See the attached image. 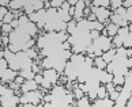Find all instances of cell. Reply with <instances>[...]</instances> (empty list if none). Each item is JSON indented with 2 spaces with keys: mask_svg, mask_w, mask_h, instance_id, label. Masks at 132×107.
<instances>
[{
  "mask_svg": "<svg viewBox=\"0 0 132 107\" xmlns=\"http://www.w3.org/2000/svg\"><path fill=\"white\" fill-rule=\"evenodd\" d=\"M110 22L113 23V25L119 26V27H128L129 26V23H128L127 19H123L121 16L116 15V14H112V15H110Z\"/></svg>",
  "mask_w": 132,
  "mask_h": 107,
  "instance_id": "cell-9",
  "label": "cell"
},
{
  "mask_svg": "<svg viewBox=\"0 0 132 107\" xmlns=\"http://www.w3.org/2000/svg\"><path fill=\"white\" fill-rule=\"evenodd\" d=\"M78 87H79V88L85 92V94H89V87H87L86 83H79V84H78Z\"/></svg>",
  "mask_w": 132,
  "mask_h": 107,
  "instance_id": "cell-39",
  "label": "cell"
},
{
  "mask_svg": "<svg viewBox=\"0 0 132 107\" xmlns=\"http://www.w3.org/2000/svg\"><path fill=\"white\" fill-rule=\"evenodd\" d=\"M11 26H12L14 30H16V28H18L19 26H21V25H19V19H14V22L11 23Z\"/></svg>",
  "mask_w": 132,
  "mask_h": 107,
  "instance_id": "cell-47",
  "label": "cell"
},
{
  "mask_svg": "<svg viewBox=\"0 0 132 107\" xmlns=\"http://www.w3.org/2000/svg\"><path fill=\"white\" fill-rule=\"evenodd\" d=\"M127 66H128V69H132V57L128 58V61H127Z\"/></svg>",
  "mask_w": 132,
  "mask_h": 107,
  "instance_id": "cell-51",
  "label": "cell"
},
{
  "mask_svg": "<svg viewBox=\"0 0 132 107\" xmlns=\"http://www.w3.org/2000/svg\"><path fill=\"white\" fill-rule=\"evenodd\" d=\"M123 3L124 2H121V0H110V7L113 11H116V9H119L120 7H123Z\"/></svg>",
  "mask_w": 132,
  "mask_h": 107,
  "instance_id": "cell-28",
  "label": "cell"
},
{
  "mask_svg": "<svg viewBox=\"0 0 132 107\" xmlns=\"http://www.w3.org/2000/svg\"><path fill=\"white\" fill-rule=\"evenodd\" d=\"M14 19H15V16H14L12 12H8L6 16H4V19L2 21V25H11V23L14 22Z\"/></svg>",
  "mask_w": 132,
  "mask_h": 107,
  "instance_id": "cell-24",
  "label": "cell"
},
{
  "mask_svg": "<svg viewBox=\"0 0 132 107\" xmlns=\"http://www.w3.org/2000/svg\"><path fill=\"white\" fill-rule=\"evenodd\" d=\"M105 88H106V91L110 94V92L116 91V84H114L113 81H112V83H108V84H105Z\"/></svg>",
  "mask_w": 132,
  "mask_h": 107,
  "instance_id": "cell-34",
  "label": "cell"
},
{
  "mask_svg": "<svg viewBox=\"0 0 132 107\" xmlns=\"http://www.w3.org/2000/svg\"><path fill=\"white\" fill-rule=\"evenodd\" d=\"M57 14H59V16H60V19L63 22H65V23H70L72 21V16L70 15V12L68 11H64V9H57Z\"/></svg>",
  "mask_w": 132,
  "mask_h": 107,
  "instance_id": "cell-15",
  "label": "cell"
},
{
  "mask_svg": "<svg viewBox=\"0 0 132 107\" xmlns=\"http://www.w3.org/2000/svg\"><path fill=\"white\" fill-rule=\"evenodd\" d=\"M27 23H30V19H29L27 15H22L21 18H19V25L21 26H26Z\"/></svg>",
  "mask_w": 132,
  "mask_h": 107,
  "instance_id": "cell-33",
  "label": "cell"
},
{
  "mask_svg": "<svg viewBox=\"0 0 132 107\" xmlns=\"http://www.w3.org/2000/svg\"><path fill=\"white\" fill-rule=\"evenodd\" d=\"M68 107H72V106H71V104H70V106H68Z\"/></svg>",
  "mask_w": 132,
  "mask_h": 107,
  "instance_id": "cell-56",
  "label": "cell"
},
{
  "mask_svg": "<svg viewBox=\"0 0 132 107\" xmlns=\"http://www.w3.org/2000/svg\"><path fill=\"white\" fill-rule=\"evenodd\" d=\"M94 66L98 68L100 71H105L106 66H108V64L105 62V60H104L102 57H95V58H94Z\"/></svg>",
  "mask_w": 132,
  "mask_h": 107,
  "instance_id": "cell-16",
  "label": "cell"
},
{
  "mask_svg": "<svg viewBox=\"0 0 132 107\" xmlns=\"http://www.w3.org/2000/svg\"><path fill=\"white\" fill-rule=\"evenodd\" d=\"M91 12L97 15V21H98L100 23H104L105 27L110 23L109 18H110V11L108 8H104V7H93L91 6Z\"/></svg>",
  "mask_w": 132,
  "mask_h": 107,
  "instance_id": "cell-3",
  "label": "cell"
},
{
  "mask_svg": "<svg viewBox=\"0 0 132 107\" xmlns=\"http://www.w3.org/2000/svg\"><path fill=\"white\" fill-rule=\"evenodd\" d=\"M25 81H26V80L23 79L22 76H18L16 79H15V83H16V84H19V85H21V87H22V84H23V83H25Z\"/></svg>",
  "mask_w": 132,
  "mask_h": 107,
  "instance_id": "cell-45",
  "label": "cell"
},
{
  "mask_svg": "<svg viewBox=\"0 0 132 107\" xmlns=\"http://www.w3.org/2000/svg\"><path fill=\"white\" fill-rule=\"evenodd\" d=\"M18 76H19V72L12 71V69H10V68H8V69L2 75V83H3V84H6V83L15 81V79H16Z\"/></svg>",
  "mask_w": 132,
  "mask_h": 107,
  "instance_id": "cell-7",
  "label": "cell"
},
{
  "mask_svg": "<svg viewBox=\"0 0 132 107\" xmlns=\"http://www.w3.org/2000/svg\"><path fill=\"white\" fill-rule=\"evenodd\" d=\"M41 68H44V69H53V62L49 57H44V60L41 62Z\"/></svg>",
  "mask_w": 132,
  "mask_h": 107,
  "instance_id": "cell-20",
  "label": "cell"
},
{
  "mask_svg": "<svg viewBox=\"0 0 132 107\" xmlns=\"http://www.w3.org/2000/svg\"><path fill=\"white\" fill-rule=\"evenodd\" d=\"M113 83L116 85H124L125 84V76H123V75H114Z\"/></svg>",
  "mask_w": 132,
  "mask_h": 107,
  "instance_id": "cell-23",
  "label": "cell"
},
{
  "mask_svg": "<svg viewBox=\"0 0 132 107\" xmlns=\"http://www.w3.org/2000/svg\"><path fill=\"white\" fill-rule=\"evenodd\" d=\"M37 88H38V84L34 80H26L22 84L21 91L23 94H27V92H31V91H37Z\"/></svg>",
  "mask_w": 132,
  "mask_h": 107,
  "instance_id": "cell-8",
  "label": "cell"
},
{
  "mask_svg": "<svg viewBox=\"0 0 132 107\" xmlns=\"http://www.w3.org/2000/svg\"><path fill=\"white\" fill-rule=\"evenodd\" d=\"M93 45H94L95 49H100L105 53V52L110 50L112 47H113V42H112V38L101 35L100 38H97V40L93 41Z\"/></svg>",
  "mask_w": 132,
  "mask_h": 107,
  "instance_id": "cell-4",
  "label": "cell"
},
{
  "mask_svg": "<svg viewBox=\"0 0 132 107\" xmlns=\"http://www.w3.org/2000/svg\"><path fill=\"white\" fill-rule=\"evenodd\" d=\"M21 103V96H2V106L3 107H18Z\"/></svg>",
  "mask_w": 132,
  "mask_h": 107,
  "instance_id": "cell-5",
  "label": "cell"
},
{
  "mask_svg": "<svg viewBox=\"0 0 132 107\" xmlns=\"http://www.w3.org/2000/svg\"><path fill=\"white\" fill-rule=\"evenodd\" d=\"M91 107H114V102L110 100L109 98L106 99H95L94 103L91 104Z\"/></svg>",
  "mask_w": 132,
  "mask_h": 107,
  "instance_id": "cell-10",
  "label": "cell"
},
{
  "mask_svg": "<svg viewBox=\"0 0 132 107\" xmlns=\"http://www.w3.org/2000/svg\"><path fill=\"white\" fill-rule=\"evenodd\" d=\"M112 42H113V46L116 47V49L123 47V45H124V40L121 37H119V35H116L114 38H112Z\"/></svg>",
  "mask_w": 132,
  "mask_h": 107,
  "instance_id": "cell-22",
  "label": "cell"
},
{
  "mask_svg": "<svg viewBox=\"0 0 132 107\" xmlns=\"http://www.w3.org/2000/svg\"><path fill=\"white\" fill-rule=\"evenodd\" d=\"M51 94H52L53 96H63V95H67L68 91H67L63 85H55V87L52 88Z\"/></svg>",
  "mask_w": 132,
  "mask_h": 107,
  "instance_id": "cell-13",
  "label": "cell"
},
{
  "mask_svg": "<svg viewBox=\"0 0 132 107\" xmlns=\"http://www.w3.org/2000/svg\"><path fill=\"white\" fill-rule=\"evenodd\" d=\"M8 87H10L11 90H14V91H19V90H21V85H19V84H16L15 81H11V83H8Z\"/></svg>",
  "mask_w": 132,
  "mask_h": 107,
  "instance_id": "cell-37",
  "label": "cell"
},
{
  "mask_svg": "<svg viewBox=\"0 0 132 107\" xmlns=\"http://www.w3.org/2000/svg\"><path fill=\"white\" fill-rule=\"evenodd\" d=\"M18 107H37L36 104H31V103H26V104H19Z\"/></svg>",
  "mask_w": 132,
  "mask_h": 107,
  "instance_id": "cell-52",
  "label": "cell"
},
{
  "mask_svg": "<svg viewBox=\"0 0 132 107\" xmlns=\"http://www.w3.org/2000/svg\"><path fill=\"white\" fill-rule=\"evenodd\" d=\"M26 53H27V56L30 57L31 60H33V58H34V60L37 58V52L34 50V47H33V49H29V50H26Z\"/></svg>",
  "mask_w": 132,
  "mask_h": 107,
  "instance_id": "cell-35",
  "label": "cell"
},
{
  "mask_svg": "<svg viewBox=\"0 0 132 107\" xmlns=\"http://www.w3.org/2000/svg\"><path fill=\"white\" fill-rule=\"evenodd\" d=\"M86 19H87L89 22H97V15H95V14H93V12H91V14H90V15L87 16Z\"/></svg>",
  "mask_w": 132,
  "mask_h": 107,
  "instance_id": "cell-43",
  "label": "cell"
},
{
  "mask_svg": "<svg viewBox=\"0 0 132 107\" xmlns=\"http://www.w3.org/2000/svg\"><path fill=\"white\" fill-rule=\"evenodd\" d=\"M117 35L121 37V38L125 41V38L129 35V28H128V27H120V30H119V33H117Z\"/></svg>",
  "mask_w": 132,
  "mask_h": 107,
  "instance_id": "cell-25",
  "label": "cell"
},
{
  "mask_svg": "<svg viewBox=\"0 0 132 107\" xmlns=\"http://www.w3.org/2000/svg\"><path fill=\"white\" fill-rule=\"evenodd\" d=\"M85 64H86V56L85 54H72L71 60L67 62V66L64 71L67 80L70 83L78 80V76L80 75Z\"/></svg>",
  "mask_w": 132,
  "mask_h": 107,
  "instance_id": "cell-1",
  "label": "cell"
},
{
  "mask_svg": "<svg viewBox=\"0 0 132 107\" xmlns=\"http://www.w3.org/2000/svg\"><path fill=\"white\" fill-rule=\"evenodd\" d=\"M125 53H127V57L131 58V57H132V47H129V49H125Z\"/></svg>",
  "mask_w": 132,
  "mask_h": 107,
  "instance_id": "cell-50",
  "label": "cell"
},
{
  "mask_svg": "<svg viewBox=\"0 0 132 107\" xmlns=\"http://www.w3.org/2000/svg\"><path fill=\"white\" fill-rule=\"evenodd\" d=\"M127 107H132V95L129 96V99H128V102H127Z\"/></svg>",
  "mask_w": 132,
  "mask_h": 107,
  "instance_id": "cell-53",
  "label": "cell"
},
{
  "mask_svg": "<svg viewBox=\"0 0 132 107\" xmlns=\"http://www.w3.org/2000/svg\"><path fill=\"white\" fill-rule=\"evenodd\" d=\"M74 96H75L78 100H79L82 98H85V92H83L79 87H75V88H74Z\"/></svg>",
  "mask_w": 132,
  "mask_h": 107,
  "instance_id": "cell-30",
  "label": "cell"
},
{
  "mask_svg": "<svg viewBox=\"0 0 132 107\" xmlns=\"http://www.w3.org/2000/svg\"><path fill=\"white\" fill-rule=\"evenodd\" d=\"M63 4H64V2H63V0H52V2H51L52 8H56V9H60V8L63 7Z\"/></svg>",
  "mask_w": 132,
  "mask_h": 107,
  "instance_id": "cell-31",
  "label": "cell"
},
{
  "mask_svg": "<svg viewBox=\"0 0 132 107\" xmlns=\"http://www.w3.org/2000/svg\"><path fill=\"white\" fill-rule=\"evenodd\" d=\"M34 81H36L38 85H41V84H42V81H44V75H42V73L36 75V77H34Z\"/></svg>",
  "mask_w": 132,
  "mask_h": 107,
  "instance_id": "cell-36",
  "label": "cell"
},
{
  "mask_svg": "<svg viewBox=\"0 0 132 107\" xmlns=\"http://www.w3.org/2000/svg\"><path fill=\"white\" fill-rule=\"evenodd\" d=\"M120 96H121V94H120V92L113 91V92H110V94H109V96H108V98H109L110 100L116 102V100H119V98H120Z\"/></svg>",
  "mask_w": 132,
  "mask_h": 107,
  "instance_id": "cell-32",
  "label": "cell"
},
{
  "mask_svg": "<svg viewBox=\"0 0 132 107\" xmlns=\"http://www.w3.org/2000/svg\"><path fill=\"white\" fill-rule=\"evenodd\" d=\"M90 37H91V40L94 41V40H97V38L101 37V33L97 31V30H93V31H90Z\"/></svg>",
  "mask_w": 132,
  "mask_h": 107,
  "instance_id": "cell-38",
  "label": "cell"
},
{
  "mask_svg": "<svg viewBox=\"0 0 132 107\" xmlns=\"http://www.w3.org/2000/svg\"><path fill=\"white\" fill-rule=\"evenodd\" d=\"M116 91H117V92H123V91H124L123 85H117V87H116Z\"/></svg>",
  "mask_w": 132,
  "mask_h": 107,
  "instance_id": "cell-54",
  "label": "cell"
},
{
  "mask_svg": "<svg viewBox=\"0 0 132 107\" xmlns=\"http://www.w3.org/2000/svg\"><path fill=\"white\" fill-rule=\"evenodd\" d=\"M106 30H108V34H109V38H114V37L117 35V33H119L120 27L116 26V25H113V23L110 22L109 25L106 26Z\"/></svg>",
  "mask_w": 132,
  "mask_h": 107,
  "instance_id": "cell-14",
  "label": "cell"
},
{
  "mask_svg": "<svg viewBox=\"0 0 132 107\" xmlns=\"http://www.w3.org/2000/svg\"><path fill=\"white\" fill-rule=\"evenodd\" d=\"M76 27H78V22L76 21H72L68 23V26H67V34H70V35H72L75 31H76Z\"/></svg>",
  "mask_w": 132,
  "mask_h": 107,
  "instance_id": "cell-19",
  "label": "cell"
},
{
  "mask_svg": "<svg viewBox=\"0 0 132 107\" xmlns=\"http://www.w3.org/2000/svg\"><path fill=\"white\" fill-rule=\"evenodd\" d=\"M116 54H117V49H116V47H112L110 50H108V52H105L104 54H102V58L105 60L106 64H110V62L114 60Z\"/></svg>",
  "mask_w": 132,
  "mask_h": 107,
  "instance_id": "cell-11",
  "label": "cell"
},
{
  "mask_svg": "<svg viewBox=\"0 0 132 107\" xmlns=\"http://www.w3.org/2000/svg\"><path fill=\"white\" fill-rule=\"evenodd\" d=\"M61 9H64V11H68V12H70V9H71L70 3H68V2H64V4H63V7H61Z\"/></svg>",
  "mask_w": 132,
  "mask_h": 107,
  "instance_id": "cell-48",
  "label": "cell"
},
{
  "mask_svg": "<svg viewBox=\"0 0 132 107\" xmlns=\"http://www.w3.org/2000/svg\"><path fill=\"white\" fill-rule=\"evenodd\" d=\"M78 107H91V103H90V98H87V96H85V98H82L78 100L76 103Z\"/></svg>",
  "mask_w": 132,
  "mask_h": 107,
  "instance_id": "cell-21",
  "label": "cell"
},
{
  "mask_svg": "<svg viewBox=\"0 0 132 107\" xmlns=\"http://www.w3.org/2000/svg\"><path fill=\"white\" fill-rule=\"evenodd\" d=\"M61 47H63V50H71V49H72L71 43L68 42V41H67V42H63V43H61Z\"/></svg>",
  "mask_w": 132,
  "mask_h": 107,
  "instance_id": "cell-41",
  "label": "cell"
},
{
  "mask_svg": "<svg viewBox=\"0 0 132 107\" xmlns=\"http://www.w3.org/2000/svg\"><path fill=\"white\" fill-rule=\"evenodd\" d=\"M93 7H104V8H108L110 6V0H94L91 2Z\"/></svg>",
  "mask_w": 132,
  "mask_h": 107,
  "instance_id": "cell-18",
  "label": "cell"
},
{
  "mask_svg": "<svg viewBox=\"0 0 132 107\" xmlns=\"http://www.w3.org/2000/svg\"><path fill=\"white\" fill-rule=\"evenodd\" d=\"M8 68L10 66H8V62H7L6 58H0V75H3Z\"/></svg>",
  "mask_w": 132,
  "mask_h": 107,
  "instance_id": "cell-27",
  "label": "cell"
},
{
  "mask_svg": "<svg viewBox=\"0 0 132 107\" xmlns=\"http://www.w3.org/2000/svg\"><path fill=\"white\" fill-rule=\"evenodd\" d=\"M2 43L7 47V46L10 45V37H8V35H3V37H2Z\"/></svg>",
  "mask_w": 132,
  "mask_h": 107,
  "instance_id": "cell-40",
  "label": "cell"
},
{
  "mask_svg": "<svg viewBox=\"0 0 132 107\" xmlns=\"http://www.w3.org/2000/svg\"><path fill=\"white\" fill-rule=\"evenodd\" d=\"M19 76H22L25 80H34V77H36V73L29 69V71H19Z\"/></svg>",
  "mask_w": 132,
  "mask_h": 107,
  "instance_id": "cell-17",
  "label": "cell"
},
{
  "mask_svg": "<svg viewBox=\"0 0 132 107\" xmlns=\"http://www.w3.org/2000/svg\"><path fill=\"white\" fill-rule=\"evenodd\" d=\"M113 14H116V15L121 16L123 19H127V8H124V7H120L119 9H116V11H113ZM127 21H128V19H127Z\"/></svg>",
  "mask_w": 132,
  "mask_h": 107,
  "instance_id": "cell-29",
  "label": "cell"
},
{
  "mask_svg": "<svg viewBox=\"0 0 132 107\" xmlns=\"http://www.w3.org/2000/svg\"><path fill=\"white\" fill-rule=\"evenodd\" d=\"M113 77L114 75L109 73L106 71H101V84H108V83H112L113 81Z\"/></svg>",
  "mask_w": 132,
  "mask_h": 107,
  "instance_id": "cell-12",
  "label": "cell"
},
{
  "mask_svg": "<svg viewBox=\"0 0 132 107\" xmlns=\"http://www.w3.org/2000/svg\"><path fill=\"white\" fill-rule=\"evenodd\" d=\"M123 7L127 8V9L131 8V7H132V0H127V2H124V3H123Z\"/></svg>",
  "mask_w": 132,
  "mask_h": 107,
  "instance_id": "cell-49",
  "label": "cell"
},
{
  "mask_svg": "<svg viewBox=\"0 0 132 107\" xmlns=\"http://www.w3.org/2000/svg\"><path fill=\"white\" fill-rule=\"evenodd\" d=\"M31 71H33L36 75H38V73H40V65L34 62V64H33V66H31Z\"/></svg>",
  "mask_w": 132,
  "mask_h": 107,
  "instance_id": "cell-42",
  "label": "cell"
},
{
  "mask_svg": "<svg viewBox=\"0 0 132 107\" xmlns=\"http://www.w3.org/2000/svg\"><path fill=\"white\" fill-rule=\"evenodd\" d=\"M44 99V95L40 91H31L27 92V94H22L21 95V104H26V103H31L38 106L40 102Z\"/></svg>",
  "mask_w": 132,
  "mask_h": 107,
  "instance_id": "cell-2",
  "label": "cell"
},
{
  "mask_svg": "<svg viewBox=\"0 0 132 107\" xmlns=\"http://www.w3.org/2000/svg\"><path fill=\"white\" fill-rule=\"evenodd\" d=\"M127 19H128V22L132 23V7L127 9Z\"/></svg>",
  "mask_w": 132,
  "mask_h": 107,
  "instance_id": "cell-44",
  "label": "cell"
},
{
  "mask_svg": "<svg viewBox=\"0 0 132 107\" xmlns=\"http://www.w3.org/2000/svg\"><path fill=\"white\" fill-rule=\"evenodd\" d=\"M10 4H11V2H8V0H2V2H0V7H6V8H8Z\"/></svg>",
  "mask_w": 132,
  "mask_h": 107,
  "instance_id": "cell-46",
  "label": "cell"
},
{
  "mask_svg": "<svg viewBox=\"0 0 132 107\" xmlns=\"http://www.w3.org/2000/svg\"><path fill=\"white\" fill-rule=\"evenodd\" d=\"M37 107H45V106H44V104H38Z\"/></svg>",
  "mask_w": 132,
  "mask_h": 107,
  "instance_id": "cell-55",
  "label": "cell"
},
{
  "mask_svg": "<svg viewBox=\"0 0 132 107\" xmlns=\"http://www.w3.org/2000/svg\"><path fill=\"white\" fill-rule=\"evenodd\" d=\"M42 75H44V79L49 81L51 84H56L57 80L60 79V73L56 69H44Z\"/></svg>",
  "mask_w": 132,
  "mask_h": 107,
  "instance_id": "cell-6",
  "label": "cell"
},
{
  "mask_svg": "<svg viewBox=\"0 0 132 107\" xmlns=\"http://www.w3.org/2000/svg\"><path fill=\"white\" fill-rule=\"evenodd\" d=\"M108 96H109V92L106 91L105 85H101L100 90H98V98H100V99H106Z\"/></svg>",
  "mask_w": 132,
  "mask_h": 107,
  "instance_id": "cell-26",
  "label": "cell"
}]
</instances>
